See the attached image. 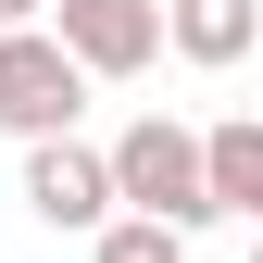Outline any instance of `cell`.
<instances>
[{"label":"cell","instance_id":"cell-1","mask_svg":"<svg viewBox=\"0 0 263 263\" xmlns=\"http://www.w3.org/2000/svg\"><path fill=\"white\" fill-rule=\"evenodd\" d=\"M113 201H125V213H163L176 238H201V226H213V163H201V125L138 113V125L113 138Z\"/></svg>","mask_w":263,"mask_h":263},{"label":"cell","instance_id":"cell-2","mask_svg":"<svg viewBox=\"0 0 263 263\" xmlns=\"http://www.w3.org/2000/svg\"><path fill=\"white\" fill-rule=\"evenodd\" d=\"M88 88L101 76H88L50 25H13V38H0V125H13V138H76Z\"/></svg>","mask_w":263,"mask_h":263},{"label":"cell","instance_id":"cell-3","mask_svg":"<svg viewBox=\"0 0 263 263\" xmlns=\"http://www.w3.org/2000/svg\"><path fill=\"white\" fill-rule=\"evenodd\" d=\"M25 213H38L50 238H101V226L125 213V201H113V151H88V138H25Z\"/></svg>","mask_w":263,"mask_h":263},{"label":"cell","instance_id":"cell-4","mask_svg":"<svg viewBox=\"0 0 263 263\" xmlns=\"http://www.w3.org/2000/svg\"><path fill=\"white\" fill-rule=\"evenodd\" d=\"M50 38L76 50L101 88H125V76L163 63V0H50Z\"/></svg>","mask_w":263,"mask_h":263},{"label":"cell","instance_id":"cell-5","mask_svg":"<svg viewBox=\"0 0 263 263\" xmlns=\"http://www.w3.org/2000/svg\"><path fill=\"white\" fill-rule=\"evenodd\" d=\"M263 38V0H163V50H188V63H238Z\"/></svg>","mask_w":263,"mask_h":263},{"label":"cell","instance_id":"cell-6","mask_svg":"<svg viewBox=\"0 0 263 263\" xmlns=\"http://www.w3.org/2000/svg\"><path fill=\"white\" fill-rule=\"evenodd\" d=\"M201 163H213V213H251L263 226V113L201 125Z\"/></svg>","mask_w":263,"mask_h":263},{"label":"cell","instance_id":"cell-7","mask_svg":"<svg viewBox=\"0 0 263 263\" xmlns=\"http://www.w3.org/2000/svg\"><path fill=\"white\" fill-rule=\"evenodd\" d=\"M88 263H188V238H176L163 213H113L101 238H88Z\"/></svg>","mask_w":263,"mask_h":263},{"label":"cell","instance_id":"cell-8","mask_svg":"<svg viewBox=\"0 0 263 263\" xmlns=\"http://www.w3.org/2000/svg\"><path fill=\"white\" fill-rule=\"evenodd\" d=\"M13 25H50V0H0V38H13Z\"/></svg>","mask_w":263,"mask_h":263},{"label":"cell","instance_id":"cell-9","mask_svg":"<svg viewBox=\"0 0 263 263\" xmlns=\"http://www.w3.org/2000/svg\"><path fill=\"white\" fill-rule=\"evenodd\" d=\"M251 263H263V238H251Z\"/></svg>","mask_w":263,"mask_h":263}]
</instances>
